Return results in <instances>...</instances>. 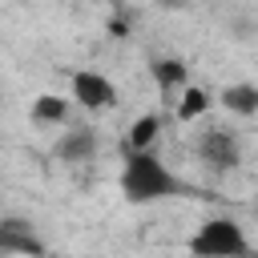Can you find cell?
<instances>
[{"label":"cell","instance_id":"52a82bcc","mask_svg":"<svg viewBox=\"0 0 258 258\" xmlns=\"http://www.w3.org/2000/svg\"><path fill=\"white\" fill-rule=\"evenodd\" d=\"M222 97H226V109H234V113H246L250 117L258 109V89L254 85H230Z\"/></svg>","mask_w":258,"mask_h":258},{"label":"cell","instance_id":"30bf717a","mask_svg":"<svg viewBox=\"0 0 258 258\" xmlns=\"http://www.w3.org/2000/svg\"><path fill=\"white\" fill-rule=\"evenodd\" d=\"M153 73H157V81H161V85H177V81H185V69H181L177 60H161Z\"/></svg>","mask_w":258,"mask_h":258},{"label":"cell","instance_id":"8992f818","mask_svg":"<svg viewBox=\"0 0 258 258\" xmlns=\"http://www.w3.org/2000/svg\"><path fill=\"white\" fill-rule=\"evenodd\" d=\"M32 121L36 125H64L69 121V101L64 97H52V93L36 97L32 101Z\"/></svg>","mask_w":258,"mask_h":258},{"label":"cell","instance_id":"9c48e42d","mask_svg":"<svg viewBox=\"0 0 258 258\" xmlns=\"http://www.w3.org/2000/svg\"><path fill=\"white\" fill-rule=\"evenodd\" d=\"M157 129H161V117L145 113V117L129 129V149H149V145H153V137H157Z\"/></svg>","mask_w":258,"mask_h":258},{"label":"cell","instance_id":"3957f363","mask_svg":"<svg viewBox=\"0 0 258 258\" xmlns=\"http://www.w3.org/2000/svg\"><path fill=\"white\" fill-rule=\"evenodd\" d=\"M198 157H202L206 169L226 173V169H234L242 161V141H238L234 129H206L198 137Z\"/></svg>","mask_w":258,"mask_h":258},{"label":"cell","instance_id":"5b68a950","mask_svg":"<svg viewBox=\"0 0 258 258\" xmlns=\"http://www.w3.org/2000/svg\"><path fill=\"white\" fill-rule=\"evenodd\" d=\"M97 149V133L93 129H64V137L56 141V153L64 161H85Z\"/></svg>","mask_w":258,"mask_h":258},{"label":"cell","instance_id":"6da1fadb","mask_svg":"<svg viewBox=\"0 0 258 258\" xmlns=\"http://www.w3.org/2000/svg\"><path fill=\"white\" fill-rule=\"evenodd\" d=\"M121 194L133 206L161 202V198L177 194V177L165 169V161L153 157V149H129V157L121 165Z\"/></svg>","mask_w":258,"mask_h":258},{"label":"cell","instance_id":"ba28073f","mask_svg":"<svg viewBox=\"0 0 258 258\" xmlns=\"http://www.w3.org/2000/svg\"><path fill=\"white\" fill-rule=\"evenodd\" d=\"M210 109V97H206V89H185L181 93V105H177V121H194V117H202Z\"/></svg>","mask_w":258,"mask_h":258},{"label":"cell","instance_id":"7a4b0ae2","mask_svg":"<svg viewBox=\"0 0 258 258\" xmlns=\"http://www.w3.org/2000/svg\"><path fill=\"white\" fill-rule=\"evenodd\" d=\"M189 254L194 258H246L250 242H246V230L234 218H210L189 238Z\"/></svg>","mask_w":258,"mask_h":258},{"label":"cell","instance_id":"277c9868","mask_svg":"<svg viewBox=\"0 0 258 258\" xmlns=\"http://www.w3.org/2000/svg\"><path fill=\"white\" fill-rule=\"evenodd\" d=\"M73 97H77V105L101 113V109L117 105V85L97 69H81V73H73Z\"/></svg>","mask_w":258,"mask_h":258}]
</instances>
